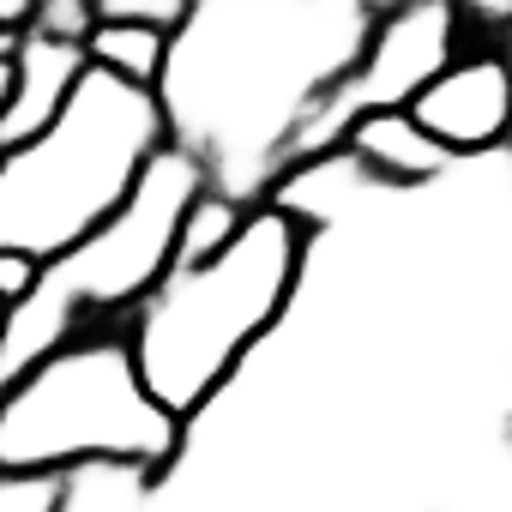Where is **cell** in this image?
<instances>
[{
    "label": "cell",
    "mask_w": 512,
    "mask_h": 512,
    "mask_svg": "<svg viewBox=\"0 0 512 512\" xmlns=\"http://www.w3.org/2000/svg\"><path fill=\"white\" fill-rule=\"evenodd\" d=\"M31 31H37V37H49V43L85 49V43H91V31H97V7H91V0H37Z\"/></svg>",
    "instance_id": "obj_13"
},
{
    "label": "cell",
    "mask_w": 512,
    "mask_h": 512,
    "mask_svg": "<svg viewBox=\"0 0 512 512\" xmlns=\"http://www.w3.org/2000/svg\"><path fill=\"white\" fill-rule=\"evenodd\" d=\"M199 193H205L199 163L163 145L121 199V211H109L91 235H79L67 253L37 266V284L0 320V386H13L61 344L85 338L91 320L133 314L175 266V229Z\"/></svg>",
    "instance_id": "obj_4"
},
{
    "label": "cell",
    "mask_w": 512,
    "mask_h": 512,
    "mask_svg": "<svg viewBox=\"0 0 512 512\" xmlns=\"http://www.w3.org/2000/svg\"><path fill=\"white\" fill-rule=\"evenodd\" d=\"M31 13H37V0H0V37L31 31Z\"/></svg>",
    "instance_id": "obj_16"
},
{
    "label": "cell",
    "mask_w": 512,
    "mask_h": 512,
    "mask_svg": "<svg viewBox=\"0 0 512 512\" xmlns=\"http://www.w3.org/2000/svg\"><path fill=\"white\" fill-rule=\"evenodd\" d=\"M344 157L368 181H380V187H428V181H440L452 169V157L434 139H422L404 109H386V115L356 121L350 139H344Z\"/></svg>",
    "instance_id": "obj_9"
},
{
    "label": "cell",
    "mask_w": 512,
    "mask_h": 512,
    "mask_svg": "<svg viewBox=\"0 0 512 512\" xmlns=\"http://www.w3.org/2000/svg\"><path fill=\"white\" fill-rule=\"evenodd\" d=\"M302 272L308 223L272 199L253 205L211 260L169 266L163 284L133 308V326L121 332L151 404H163L187 428L211 398H223L241 362L290 314Z\"/></svg>",
    "instance_id": "obj_2"
},
{
    "label": "cell",
    "mask_w": 512,
    "mask_h": 512,
    "mask_svg": "<svg viewBox=\"0 0 512 512\" xmlns=\"http://www.w3.org/2000/svg\"><path fill=\"white\" fill-rule=\"evenodd\" d=\"M31 284H37V260H25V253H0V302L13 308Z\"/></svg>",
    "instance_id": "obj_15"
},
{
    "label": "cell",
    "mask_w": 512,
    "mask_h": 512,
    "mask_svg": "<svg viewBox=\"0 0 512 512\" xmlns=\"http://www.w3.org/2000/svg\"><path fill=\"white\" fill-rule=\"evenodd\" d=\"M85 49H67V43H49L37 31L19 37L13 49V103L0 109V151H19L31 145L67 103V91L85 79Z\"/></svg>",
    "instance_id": "obj_8"
},
{
    "label": "cell",
    "mask_w": 512,
    "mask_h": 512,
    "mask_svg": "<svg viewBox=\"0 0 512 512\" xmlns=\"http://www.w3.org/2000/svg\"><path fill=\"white\" fill-rule=\"evenodd\" d=\"M163 151L157 97L85 67L61 115L19 151H0V253L49 266L91 235Z\"/></svg>",
    "instance_id": "obj_3"
},
{
    "label": "cell",
    "mask_w": 512,
    "mask_h": 512,
    "mask_svg": "<svg viewBox=\"0 0 512 512\" xmlns=\"http://www.w3.org/2000/svg\"><path fill=\"white\" fill-rule=\"evenodd\" d=\"M85 61L109 79H127V85H157V67H163V37L157 31H133V25H97L91 43H85Z\"/></svg>",
    "instance_id": "obj_10"
},
{
    "label": "cell",
    "mask_w": 512,
    "mask_h": 512,
    "mask_svg": "<svg viewBox=\"0 0 512 512\" xmlns=\"http://www.w3.org/2000/svg\"><path fill=\"white\" fill-rule=\"evenodd\" d=\"M73 470H0V512H67Z\"/></svg>",
    "instance_id": "obj_12"
},
{
    "label": "cell",
    "mask_w": 512,
    "mask_h": 512,
    "mask_svg": "<svg viewBox=\"0 0 512 512\" xmlns=\"http://www.w3.org/2000/svg\"><path fill=\"white\" fill-rule=\"evenodd\" d=\"M0 320H7V302H0Z\"/></svg>",
    "instance_id": "obj_17"
},
{
    "label": "cell",
    "mask_w": 512,
    "mask_h": 512,
    "mask_svg": "<svg viewBox=\"0 0 512 512\" xmlns=\"http://www.w3.org/2000/svg\"><path fill=\"white\" fill-rule=\"evenodd\" d=\"M374 0H205L163 37V145L199 163L205 187L241 211L284 181L290 139L362 61Z\"/></svg>",
    "instance_id": "obj_1"
},
{
    "label": "cell",
    "mask_w": 512,
    "mask_h": 512,
    "mask_svg": "<svg viewBox=\"0 0 512 512\" xmlns=\"http://www.w3.org/2000/svg\"><path fill=\"white\" fill-rule=\"evenodd\" d=\"M452 55H458L452 0H404V7H380V25H374L362 61L320 97V109H314V115L302 121V133L290 139L284 175L338 157L356 121L386 115V109H404Z\"/></svg>",
    "instance_id": "obj_6"
},
{
    "label": "cell",
    "mask_w": 512,
    "mask_h": 512,
    "mask_svg": "<svg viewBox=\"0 0 512 512\" xmlns=\"http://www.w3.org/2000/svg\"><path fill=\"white\" fill-rule=\"evenodd\" d=\"M181 422L151 404L121 332H85L0 386V470H133L181 452Z\"/></svg>",
    "instance_id": "obj_5"
},
{
    "label": "cell",
    "mask_w": 512,
    "mask_h": 512,
    "mask_svg": "<svg viewBox=\"0 0 512 512\" xmlns=\"http://www.w3.org/2000/svg\"><path fill=\"white\" fill-rule=\"evenodd\" d=\"M506 109H512V85H506V61L488 55H452L410 103L404 115L416 121L422 139H434L452 163L488 157L506 139Z\"/></svg>",
    "instance_id": "obj_7"
},
{
    "label": "cell",
    "mask_w": 512,
    "mask_h": 512,
    "mask_svg": "<svg viewBox=\"0 0 512 512\" xmlns=\"http://www.w3.org/2000/svg\"><path fill=\"white\" fill-rule=\"evenodd\" d=\"M241 205H229V199H217L211 187L187 205V217H181V229H175V266H199V260H211V253L241 229Z\"/></svg>",
    "instance_id": "obj_11"
},
{
    "label": "cell",
    "mask_w": 512,
    "mask_h": 512,
    "mask_svg": "<svg viewBox=\"0 0 512 512\" xmlns=\"http://www.w3.org/2000/svg\"><path fill=\"white\" fill-rule=\"evenodd\" d=\"M97 25H133V31H157L169 37L187 13V0H91Z\"/></svg>",
    "instance_id": "obj_14"
}]
</instances>
